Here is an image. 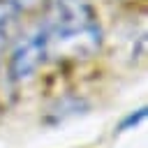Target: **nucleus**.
<instances>
[{"mask_svg": "<svg viewBox=\"0 0 148 148\" xmlns=\"http://www.w3.org/2000/svg\"><path fill=\"white\" fill-rule=\"evenodd\" d=\"M49 56L90 58L102 46V25L90 0H51L44 23Z\"/></svg>", "mask_w": 148, "mask_h": 148, "instance_id": "obj_1", "label": "nucleus"}, {"mask_svg": "<svg viewBox=\"0 0 148 148\" xmlns=\"http://www.w3.org/2000/svg\"><path fill=\"white\" fill-rule=\"evenodd\" d=\"M49 58V46H46V32L44 25L30 30L25 37L18 39V44L14 46L12 56H9V79L16 83H23L28 79L35 76V72L44 65V60Z\"/></svg>", "mask_w": 148, "mask_h": 148, "instance_id": "obj_2", "label": "nucleus"}, {"mask_svg": "<svg viewBox=\"0 0 148 148\" xmlns=\"http://www.w3.org/2000/svg\"><path fill=\"white\" fill-rule=\"evenodd\" d=\"M146 118V109L141 106V109H136V113H130L125 120H123V125H120V130L123 132H127V130H132V127H136L139 125V120H143Z\"/></svg>", "mask_w": 148, "mask_h": 148, "instance_id": "obj_3", "label": "nucleus"}, {"mask_svg": "<svg viewBox=\"0 0 148 148\" xmlns=\"http://www.w3.org/2000/svg\"><path fill=\"white\" fill-rule=\"evenodd\" d=\"M18 12H23V9H32V7H37L39 5V0H9Z\"/></svg>", "mask_w": 148, "mask_h": 148, "instance_id": "obj_4", "label": "nucleus"}]
</instances>
